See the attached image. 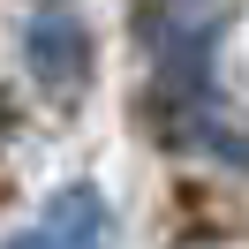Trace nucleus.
<instances>
[{"label": "nucleus", "instance_id": "nucleus-1", "mask_svg": "<svg viewBox=\"0 0 249 249\" xmlns=\"http://www.w3.org/2000/svg\"><path fill=\"white\" fill-rule=\"evenodd\" d=\"M113 242V219H106V196H98L91 181H68L46 196V212H38L31 234H16L8 249H106Z\"/></svg>", "mask_w": 249, "mask_h": 249}, {"label": "nucleus", "instance_id": "nucleus-2", "mask_svg": "<svg viewBox=\"0 0 249 249\" xmlns=\"http://www.w3.org/2000/svg\"><path fill=\"white\" fill-rule=\"evenodd\" d=\"M31 61H38V76H61V83H76L83 76V31L68 16H46L31 31Z\"/></svg>", "mask_w": 249, "mask_h": 249}]
</instances>
